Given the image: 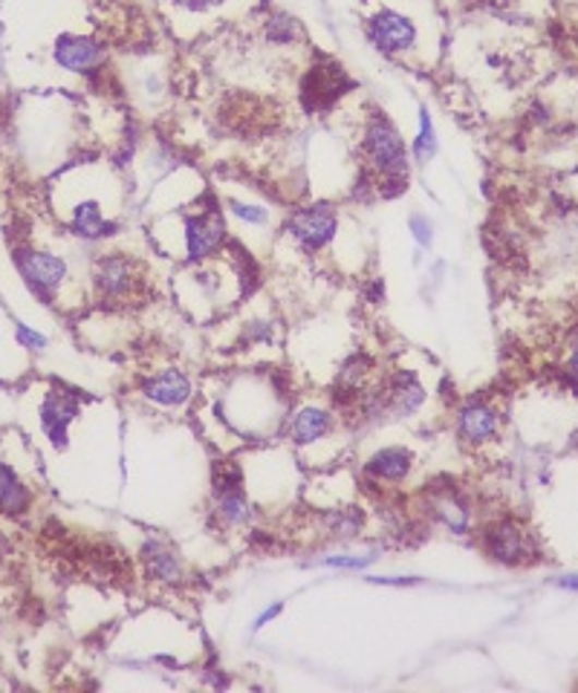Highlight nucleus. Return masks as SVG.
<instances>
[{"instance_id": "f257e3e1", "label": "nucleus", "mask_w": 578, "mask_h": 693, "mask_svg": "<svg viewBox=\"0 0 578 693\" xmlns=\"http://www.w3.org/2000/svg\"><path fill=\"white\" fill-rule=\"evenodd\" d=\"M122 180L105 162L67 168L52 182V206L67 229L82 243H105L122 231Z\"/></svg>"}, {"instance_id": "f03ea898", "label": "nucleus", "mask_w": 578, "mask_h": 693, "mask_svg": "<svg viewBox=\"0 0 578 693\" xmlns=\"http://www.w3.org/2000/svg\"><path fill=\"white\" fill-rule=\"evenodd\" d=\"M362 33L373 50L390 61L431 66L443 44V21L431 0H371Z\"/></svg>"}, {"instance_id": "7ed1b4c3", "label": "nucleus", "mask_w": 578, "mask_h": 693, "mask_svg": "<svg viewBox=\"0 0 578 693\" xmlns=\"http://www.w3.org/2000/svg\"><path fill=\"white\" fill-rule=\"evenodd\" d=\"M162 255L177 257L180 264H200L224 255L231 246V229L220 199L203 191L182 206L166 208L148 231Z\"/></svg>"}, {"instance_id": "20e7f679", "label": "nucleus", "mask_w": 578, "mask_h": 693, "mask_svg": "<svg viewBox=\"0 0 578 693\" xmlns=\"http://www.w3.org/2000/svg\"><path fill=\"white\" fill-rule=\"evenodd\" d=\"M238 243H231L224 255L200 264H182V272L173 278V295L191 318H224L231 306L243 301L252 275L246 272V255L234 257Z\"/></svg>"}, {"instance_id": "39448f33", "label": "nucleus", "mask_w": 578, "mask_h": 693, "mask_svg": "<svg viewBox=\"0 0 578 693\" xmlns=\"http://www.w3.org/2000/svg\"><path fill=\"white\" fill-rule=\"evenodd\" d=\"M359 168L371 173L373 185H376V197L394 199L408 191L411 182V145L405 142L394 119L380 110L364 115L359 124Z\"/></svg>"}, {"instance_id": "423d86ee", "label": "nucleus", "mask_w": 578, "mask_h": 693, "mask_svg": "<svg viewBox=\"0 0 578 693\" xmlns=\"http://www.w3.org/2000/svg\"><path fill=\"white\" fill-rule=\"evenodd\" d=\"M87 292L91 301L101 309L128 313L136 304H145L150 295V275L145 260L122 248H108L91 260L87 272Z\"/></svg>"}, {"instance_id": "0eeeda50", "label": "nucleus", "mask_w": 578, "mask_h": 693, "mask_svg": "<svg viewBox=\"0 0 578 693\" xmlns=\"http://www.w3.org/2000/svg\"><path fill=\"white\" fill-rule=\"evenodd\" d=\"M12 260H15V269L21 275V281L26 283L29 295L44 306H64V301H70V309H79L75 297L79 295L82 301L91 297L87 287L73 278V269L67 264L64 255L58 252H50V248H38L33 243H17L15 252H12Z\"/></svg>"}, {"instance_id": "6e6552de", "label": "nucleus", "mask_w": 578, "mask_h": 693, "mask_svg": "<svg viewBox=\"0 0 578 693\" xmlns=\"http://www.w3.org/2000/svg\"><path fill=\"white\" fill-rule=\"evenodd\" d=\"M341 231H345V211L333 199H310L298 203L284 215L281 234L289 248L301 257H324L336 248Z\"/></svg>"}, {"instance_id": "1a4fd4ad", "label": "nucleus", "mask_w": 578, "mask_h": 693, "mask_svg": "<svg viewBox=\"0 0 578 693\" xmlns=\"http://www.w3.org/2000/svg\"><path fill=\"white\" fill-rule=\"evenodd\" d=\"M257 9V0H162V12L173 33L182 38L215 33L226 24H238Z\"/></svg>"}, {"instance_id": "9d476101", "label": "nucleus", "mask_w": 578, "mask_h": 693, "mask_svg": "<svg viewBox=\"0 0 578 693\" xmlns=\"http://www.w3.org/2000/svg\"><path fill=\"white\" fill-rule=\"evenodd\" d=\"M217 199H220V206H224L229 229L231 226H238L240 231L246 229V248L252 246V240L255 238L269 243L275 229L281 231L284 217H278L273 203H269L261 191L252 189V185H234V191H231L229 185H224V189H217Z\"/></svg>"}, {"instance_id": "9b49d317", "label": "nucleus", "mask_w": 578, "mask_h": 693, "mask_svg": "<svg viewBox=\"0 0 578 693\" xmlns=\"http://www.w3.org/2000/svg\"><path fill=\"white\" fill-rule=\"evenodd\" d=\"M52 61L64 73L82 75L87 82H96L105 75V66L110 61L108 41L87 33H64L52 44Z\"/></svg>"}, {"instance_id": "f8f14e48", "label": "nucleus", "mask_w": 578, "mask_h": 693, "mask_svg": "<svg viewBox=\"0 0 578 693\" xmlns=\"http://www.w3.org/2000/svg\"><path fill=\"white\" fill-rule=\"evenodd\" d=\"M336 430H339V416L327 404H301L284 422V437L296 451L322 448L327 439L336 437Z\"/></svg>"}, {"instance_id": "ddd939ff", "label": "nucleus", "mask_w": 578, "mask_h": 693, "mask_svg": "<svg viewBox=\"0 0 578 693\" xmlns=\"http://www.w3.org/2000/svg\"><path fill=\"white\" fill-rule=\"evenodd\" d=\"M483 552L501 567H527L535 558V540L527 528L520 526L518 520H497L483 528Z\"/></svg>"}, {"instance_id": "4468645a", "label": "nucleus", "mask_w": 578, "mask_h": 693, "mask_svg": "<svg viewBox=\"0 0 578 693\" xmlns=\"http://www.w3.org/2000/svg\"><path fill=\"white\" fill-rule=\"evenodd\" d=\"M79 413H82L79 393L64 388V385H52L38 404V425H41L44 437L50 439L56 448H64L70 425L79 420Z\"/></svg>"}, {"instance_id": "2eb2a0df", "label": "nucleus", "mask_w": 578, "mask_h": 693, "mask_svg": "<svg viewBox=\"0 0 578 693\" xmlns=\"http://www.w3.org/2000/svg\"><path fill=\"white\" fill-rule=\"evenodd\" d=\"M140 397L159 411H182L194 399V381L180 367H162L142 379Z\"/></svg>"}, {"instance_id": "dca6fc26", "label": "nucleus", "mask_w": 578, "mask_h": 693, "mask_svg": "<svg viewBox=\"0 0 578 693\" xmlns=\"http://www.w3.org/2000/svg\"><path fill=\"white\" fill-rule=\"evenodd\" d=\"M457 437L471 448H483L501 437V413L486 399H469L457 408Z\"/></svg>"}, {"instance_id": "f3484780", "label": "nucleus", "mask_w": 578, "mask_h": 693, "mask_svg": "<svg viewBox=\"0 0 578 693\" xmlns=\"http://www.w3.org/2000/svg\"><path fill=\"white\" fill-rule=\"evenodd\" d=\"M417 469V454L408 446H382L362 462V474L373 486H402Z\"/></svg>"}, {"instance_id": "a211bd4d", "label": "nucleus", "mask_w": 578, "mask_h": 693, "mask_svg": "<svg viewBox=\"0 0 578 693\" xmlns=\"http://www.w3.org/2000/svg\"><path fill=\"white\" fill-rule=\"evenodd\" d=\"M140 561L145 575L159 586H177L185 581V561L162 537H150L140 549Z\"/></svg>"}, {"instance_id": "6ab92c4d", "label": "nucleus", "mask_w": 578, "mask_h": 693, "mask_svg": "<svg viewBox=\"0 0 578 693\" xmlns=\"http://www.w3.org/2000/svg\"><path fill=\"white\" fill-rule=\"evenodd\" d=\"M425 514L451 535H469L471 523H474L469 500L451 486L431 491L429 500H425Z\"/></svg>"}, {"instance_id": "aec40b11", "label": "nucleus", "mask_w": 578, "mask_h": 693, "mask_svg": "<svg viewBox=\"0 0 578 693\" xmlns=\"http://www.w3.org/2000/svg\"><path fill=\"white\" fill-rule=\"evenodd\" d=\"M35 503V486L24 474V469L0 454V514L7 518H24Z\"/></svg>"}, {"instance_id": "412c9836", "label": "nucleus", "mask_w": 578, "mask_h": 693, "mask_svg": "<svg viewBox=\"0 0 578 693\" xmlns=\"http://www.w3.org/2000/svg\"><path fill=\"white\" fill-rule=\"evenodd\" d=\"M261 41L269 50H296L304 44V26L296 15H289L284 9H273L261 21Z\"/></svg>"}, {"instance_id": "4be33fe9", "label": "nucleus", "mask_w": 578, "mask_h": 693, "mask_svg": "<svg viewBox=\"0 0 578 693\" xmlns=\"http://www.w3.org/2000/svg\"><path fill=\"white\" fill-rule=\"evenodd\" d=\"M364 509L356 503H339L322 509V532L330 540H353L364 532Z\"/></svg>"}, {"instance_id": "5701e85b", "label": "nucleus", "mask_w": 578, "mask_h": 693, "mask_svg": "<svg viewBox=\"0 0 578 693\" xmlns=\"http://www.w3.org/2000/svg\"><path fill=\"white\" fill-rule=\"evenodd\" d=\"M439 139L437 127H434V119H431L429 108H420V127H417V136L411 142V159L413 166H429L431 159L437 157Z\"/></svg>"}, {"instance_id": "b1692460", "label": "nucleus", "mask_w": 578, "mask_h": 693, "mask_svg": "<svg viewBox=\"0 0 578 693\" xmlns=\"http://www.w3.org/2000/svg\"><path fill=\"white\" fill-rule=\"evenodd\" d=\"M15 341L17 346H24L29 353H44V350H47V336L33 330V327L24 321H15Z\"/></svg>"}, {"instance_id": "393cba45", "label": "nucleus", "mask_w": 578, "mask_h": 693, "mask_svg": "<svg viewBox=\"0 0 578 693\" xmlns=\"http://www.w3.org/2000/svg\"><path fill=\"white\" fill-rule=\"evenodd\" d=\"M408 229H411V238L417 246L431 248V243H434V223L429 220V215L408 217Z\"/></svg>"}, {"instance_id": "a878e982", "label": "nucleus", "mask_w": 578, "mask_h": 693, "mask_svg": "<svg viewBox=\"0 0 578 693\" xmlns=\"http://www.w3.org/2000/svg\"><path fill=\"white\" fill-rule=\"evenodd\" d=\"M373 561H376V555H330L322 563L330 570H364Z\"/></svg>"}, {"instance_id": "bb28decb", "label": "nucleus", "mask_w": 578, "mask_h": 693, "mask_svg": "<svg viewBox=\"0 0 578 693\" xmlns=\"http://www.w3.org/2000/svg\"><path fill=\"white\" fill-rule=\"evenodd\" d=\"M371 584H382V586H411L420 584V578H402V575H371L368 578Z\"/></svg>"}, {"instance_id": "cd10ccee", "label": "nucleus", "mask_w": 578, "mask_h": 693, "mask_svg": "<svg viewBox=\"0 0 578 693\" xmlns=\"http://www.w3.org/2000/svg\"><path fill=\"white\" fill-rule=\"evenodd\" d=\"M281 612H284V604H281V601H275L273 607H269V610H264V612H261V616H257L255 624H252V630H264L266 624H269V621L278 619Z\"/></svg>"}, {"instance_id": "c85d7f7f", "label": "nucleus", "mask_w": 578, "mask_h": 693, "mask_svg": "<svg viewBox=\"0 0 578 693\" xmlns=\"http://www.w3.org/2000/svg\"><path fill=\"white\" fill-rule=\"evenodd\" d=\"M567 376L570 381L578 388V344L570 350V358H567Z\"/></svg>"}, {"instance_id": "c756f323", "label": "nucleus", "mask_w": 578, "mask_h": 693, "mask_svg": "<svg viewBox=\"0 0 578 693\" xmlns=\"http://www.w3.org/2000/svg\"><path fill=\"white\" fill-rule=\"evenodd\" d=\"M562 586H564V589H578V575H573V578H564V581H562Z\"/></svg>"}]
</instances>
